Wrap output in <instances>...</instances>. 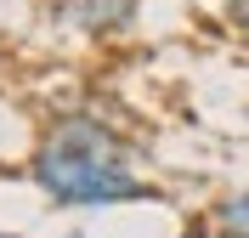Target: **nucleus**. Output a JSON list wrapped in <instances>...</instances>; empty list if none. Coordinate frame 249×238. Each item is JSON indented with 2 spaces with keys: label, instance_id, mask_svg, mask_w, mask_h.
Instances as JSON below:
<instances>
[{
  "label": "nucleus",
  "instance_id": "nucleus-4",
  "mask_svg": "<svg viewBox=\"0 0 249 238\" xmlns=\"http://www.w3.org/2000/svg\"><path fill=\"white\" fill-rule=\"evenodd\" d=\"M68 238H85V233H68Z\"/></svg>",
  "mask_w": 249,
  "mask_h": 238
},
{
  "label": "nucleus",
  "instance_id": "nucleus-5",
  "mask_svg": "<svg viewBox=\"0 0 249 238\" xmlns=\"http://www.w3.org/2000/svg\"><path fill=\"white\" fill-rule=\"evenodd\" d=\"M0 238H12V233H0Z\"/></svg>",
  "mask_w": 249,
  "mask_h": 238
},
{
  "label": "nucleus",
  "instance_id": "nucleus-2",
  "mask_svg": "<svg viewBox=\"0 0 249 238\" xmlns=\"http://www.w3.org/2000/svg\"><path fill=\"white\" fill-rule=\"evenodd\" d=\"M130 17H136V0H57V23H68L85 40L130 29Z\"/></svg>",
  "mask_w": 249,
  "mask_h": 238
},
{
  "label": "nucleus",
  "instance_id": "nucleus-3",
  "mask_svg": "<svg viewBox=\"0 0 249 238\" xmlns=\"http://www.w3.org/2000/svg\"><path fill=\"white\" fill-rule=\"evenodd\" d=\"M210 227H215V238H249V193L221 199V204L210 210Z\"/></svg>",
  "mask_w": 249,
  "mask_h": 238
},
{
  "label": "nucleus",
  "instance_id": "nucleus-1",
  "mask_svg": "<svg viewBox=\"0 0 249 238\" xmlns=\"http://www.w3.org/2000/svg\"><path fill=\"white\" fill-rule=\"evenodd\" d=\"M29 176H34V187L62 210H102V204L153 199V187L124 165L119 130L102 125L96 113H62V119H51Z\"/></svg>",
  "mask_w": 249,
  "mask_h": 238
}]
</instances>
